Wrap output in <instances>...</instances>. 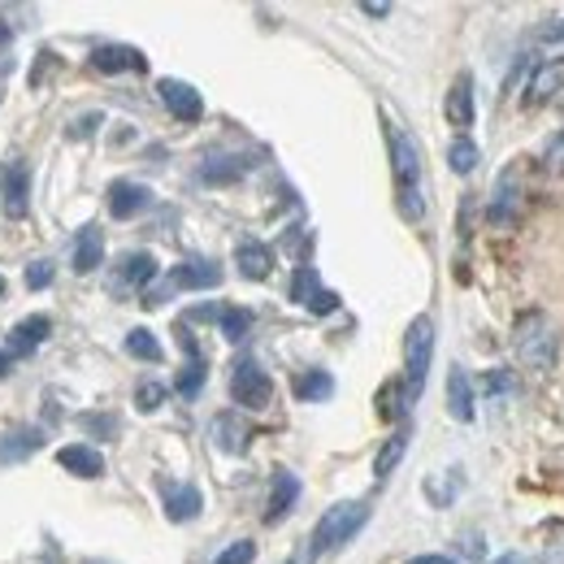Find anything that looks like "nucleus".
<instances>
[{"label": "nucleus", "mask_w": 564, "mask_h": 564, "mask_svg": "<svg viewBox=\"0 0 564 564\" xmlns=\"http://www.w3.org/2000/svg\"><path fill=\"white\" fill-rule=\"evenodd\" d=\"M387 148H391V170H395V200L409 221L425 217V187H422V152L413 135L395 122H387Z\"/></svg>", "instance_id": "1"}, {"label": "nucleus", "mask_w": 564, "mask_h": 564, "mask_svg": "<svg viewBox=\"0 0 564 564\" xmlns=\"http://www.w3.org/2000/svg\"><path fill=\"white\" fill-rule=\"evenodd\" d=\"M365 521H369V503H365V499H344V503H335L330 512H322V521H317V530H313V539H308V552H304L300 564L322 561L326 552L352 543L356 534L365 530Z\"/></svg>", "instance_id": "2"}, {"label": "nucleus", "mask_w": 564, "mask_h": 564, "mask_svg": "<svg viewBox=\"0 0 564 564\" xmlns=\"http://www.w3.org/2000/svg\"><path fill=\"white\" fill-rule=\"evenodd\" d=\"M512 352L521 365H530L534 373H547L561 356V344H556V326L547 322L543 308H530L517 317V330H512Z\"/></svg>", "instance_id": "3"}, {"label": "nucleus", "mask_w": 564, "mask_h": 564, "mask_svg": "<svg viewBox=\"0 0 564 564\" xmlns=\"http://www.w3.org/2000/svg\"><path fill=\"white\" fill-rule=\"evenodd\" d=\"M209 286H221V270L217 261H205V257H192L183 265H174L156 286L143 291V308H161L174 291H209Z\"/></svg>", "instance_id": "4"}, {"label": "nucleus", "mask_w": 564, "mask_h": 564, "mask_svg": "<svg viewBox=\"0 0 564 564\" xmlns=\"http://www.w3.org/2000/svg\"><path fill=\"white\" fill-rule=\"evenodd\" d=\"M430 356H434V322L430 317H413L409 335H404V404L413 409L417 395L425 391V373H430Z\"/></svg>", "instance_id": "5"}, {"label": "nucleus", "mask_w": 564, "mask_h": 564, "mask_svg": "<svg viewBox=\"0 0 564 564\" xmlns=\"http://www.w3.org/2000/svg\"><path fill=\"white\" fill-rule=\"evenodd\" d=\"M230 395H235L239 409H265L274 400V382L261 369V360H252V356H239L235 360V369H230Z\"/></svg>", "instance_id": "6"}, {"label": "nucleus", "mask_w": 564, "mask_h": 564, "mask_svg": "<svg viewBox=\"0 0 564 564\" xmlns=\"http://www.w3.org/2000/svg\"><path fill=\"white\" fill-rule=\"evenodd\" d=\"M521 200H525V174H521V165L512 161V165L495 178L491 205H487V221H491V226H512V221L521 217Z\"/></svg>", "instance_id": "7"}, {"label": "nucleus", "mask_w": 564, "mask_h": 564, "mask_svg": "<svg viewBox=\"0 0 564 564\" xmlns=\"http://www.w3.org/2000/svg\"><path fill=\"white\" fill-rule=\"evenodd\" d=\"M156 96H161V105H165L178 122H200V118H205V96H200L192 83H183V78H161V83H156Z\"/></svg>", "instance_id": "8"}, {"label": "nucleus", "mask_w": 564, "mask_h": 564, "mask_svg": "<svg viewBox=\"0 0 564 564\" xmlns=\"http://www.w3.org/2000/svg\"><path fill=\"white\" fill-rule=\"evenodd\" d=\"M291 300L304 304V308L317 313V317H326V313L339 308V295L317 282V270H313V265H300V270H295V279H291Z\"/></svg>", "instance_id": "9"}, {"label": "nucleus", "mask_w": 564, "mask_h": 564, "mask_svg": "<svg viewBox=\"0 0 564 564\" xmlns=\"http://www.w3.org/2000/svg\"><path fill=\"white\" fill-rule=\"evenodd\" d=\"M152 279H156V261H152V252H127V257L118 261L113 279H109V291H113V295H131V291L152 286Z\"/></svg>", "instance_id": "10"}, {"label": "nucleus", "mask_w": 564, "mask_h": 564, "mask_svg": "<svg viewBox=\"0 0 564 564\" xmlns=\"http://www.w3.org/2000/svg\"><path fill=\"white\" fill-rule=\"evenodd\" d=\"M0 209L9 217H26V205H31V165L26 161H13L4 174H0Z\"/></svg>", "instance_id": "11"}, {"label": "nucleus", "mask_w": 564, "mask_h": 564, "mask_svg": "<svg viewBox=\"0 0 564 564\" xmlns=\"http://www.w3.org/2000/svg\"><path fill=\"white\" fill-rule=\"evenodd\" d=\"M91 70L96 74H143L148 62H143L140 48H127V44H100L91 48Z\"/></svg>", "instance_id": "12"}, {"label": "nucleus", "mask_w": 564, "mask_h": 564, "mask_svg": "<svg viewBox=\"0 0 564 564\" xmlns=\"http://www.w3.org/2000/svg\"><path fill=\"white\" fill-rule=\"evenodd\" d=\"M40 447H44V430L40 425H13V430L0 434V465L31 460Z\"/></svg>", "instance_id": "13"}, {"label": "nucleus", "mask_w": 564, "mask_h": 564, "mask_svg": "<svg viewBox=\"0 0 564 564\" xmlns=\"http://www.w3.org/2000/svg\"><path fill=\"white\" fill-rule=\"evenodd\" d=\"M148 209H152V192L143 183H113L109 187V213L118 221H131V217H140Z\"/></svg>", "instance_id": "14"}, {"label": "nucleus", "mask_w": 564, "mask_h": 564, "mask_svg": "<svg viewBox=\"0 0 564 564\" xmlns=\"http://www.w3.org/2000/svg\"><path fill=\"white\" fill-rule=\"evenodd\" d=\"M443 113H447V122H452L456 131H469V127H474V78H469V74H460V78L452 83V91H447V100H443Z\"/></svg>", "instance_id": "15"}, {"label": "nucleus", "mask_w": 564, "mask_h": 564, "mask_svg": "<svg viewBox=\"0 0 564 564\" xmlns=\"http://www.w3.org/2000/svg\"><path fill=\"white\" fill-rule=\"evenodd\" d=\"M235 270L248 282H265L270 270H274V252H270L265 243H257V239H243V243L235 248Z\"/></svg>", "instance_id": "16"}, {"label": "nucleus", "mask_w": 564, "mask_h": 564, "mask_svg": "<svg viewBox=\"0 0 564 564\" xmlns=\"http://www.w3.org/2000/svg\"><path fill=\"white\" fill-rule=\"evenodd\" d=\"M213 443H217L226 456H243L248 443H252V425L243 422L239 413H221V417L213 422Z\"/></svg>", "instance_id": "17"}, {"label": "nucleus", "mask_w": 564, "mask_h": 564, "mask_svg": "<svg viewBox=\"0 0 564 564\" xmlns=\"http://www.w3.org/2000/svg\"><path fill=\"white\" fill-rule=\"evenodd\" d=\"M53 335V322L44 317V313H35V317H26V322H18L13 330H9V356H31L44 339Z\"/></svg>", "instance_id": "18"}, {"label": "nucleus", "mask_w": 564, "mask_h": 564, "mask_svg": "<svg viewBox=\"0 0 564 564\" xmlns=\"http://www.w3.org/2000/svg\"><path fill=\"white\" fill-rule=\"evenodd\" d=\"M161 495H165V517L170 521H192L200 508H205V495L196 487H178V482H161Z\"/></svg>", "instance_id": "19"}, {"label": "nucleus", "mask_w": 564, "mask_h": 564, "mask_svg": "<svg viewBox=\"0 0 564 564\" xmlns=\"http://www.w3.org/2000/svg\"><path fill=\"white\" fill-rule=\"evenodd\" d=\"M561 91H564V57H552V62H543V66L534 70L525 100H530V105H547V100L561 96Z\"/></svg>", "instance_id": "20"}, {"label": "nucleus", "mask_w": 564, "mask_h": 564, "mask_svg": "<svg viewBox=\"0 0 564 564\" xmlns=\"http://www.w3.org/2000/svg\"><path fill=\"white\" fill-rule=\"evenodd\" d=\"M447 413L456 422H474V387H469V373L460 365L447 369Z\"/></svg>", "instance_id": "21"}, {"label": "nucleus", "mask_w": 564, "mask_h": 564, "mask_svg": "<svg viewBox=\"0 0 564 564\" xmlns=\"http://www.w3.org/2000/svg\"><path fill=\"white\" fill-rule=\"evenodd\" d=\"M295 495H300V478H295L291 469H279V474H274V482H270V503H265V521H270V525L291 512Z\"/></svg>", "instance_id": "22"}, {"label": "nucleus", "mask_w": 564, "mask_h": 564, "mask_svg": "<svg viewBox=\"0 0 564 564\" xmlns=\"http://www.w3.org/2000/svg\"><path fill=\"white\" fill-rule=\"evenodd\" d=\"M57 460H62V469H70V474H78V478H100V474H105V456H100L96 447H87V443L62 447Z\"/></svg>", "instance_id": "23"}, {"label": "nucleus", "mask_w": 564, "mask_h": 564, "mask_svg": "<svg viewBox=\"0 0 564 564\" xmlns=\"http://www.w3.org/2000/svg\"><path fill=\"white\" fill-rule=\"evenodd\" d=\"M100 261H105V235L100 226H83L74 239V270L87 274V270H100Z\"/></svg>", "instance_id": "24"}, {"label": "nucleus", "mask_w": 564, "mask_h": 564, "mask_svg": "<svg viewBox=\"0 0 564 564\" xmlns=\"http://www.w3.org/2000/svg\"><path fill=\"white\" fill-rule=\"evenodd\" d=\"M248 174V161L243 156H235V152H217V156H209L205 165H200V183H209V187H221V183H239Z\"/></svg>", "instance_id": "25"}, {"label": "nucleus", "mask_w": 564, "mask_h": 564, "mask_svg": "<svg viewBox=\"0 0 564 564\" xmlns=\"http://www.w3.org/2000/svg\"><path fill=\"white\" fill-rule=\"evenodd\" d=\"M409 438H413V430H409V425H400V430L382 443V452H378V460H373V478H378V482L395 474V465H400V460H404V452H409Z\"/></svg>", "instance_id": "26"}, {"label": "nucleus", "mask_w": 564, "mask_h": 564, "mask_svg": "<svg viewBox=\"0 0 564 564\" xmlns=\"http://www.w3.org/2000/svg\"><path fill=\"white\" fill-rule=\"evenodd\" d=\"M330 395H335V378H330L326 369H304V373L295 378V400L317 404V400H330Z\"/></svg>", "instance_id": "27"}, {"label": "nucleus", "mask_w": 564, "mask_h": 564, "mask_svg": "<svg viewBox=\"0 0 564 564\" xmlns=\"http://www.w3.org/2000/svg\"><path fill=\"white\" fill-rule=\"evenodd\" d=\"M205 378H209V365H205V356L192 352V356H187V365L178 369V382H174V391H178L183 400H196V395L205 391Z\"/></svg>", "instance_id": "28"}, {"label": "nucleus", "mask_w": 564, "mask_h": 564, "mask_svg": "<svg viewBox=\"0 0 564 564\" xmlns=\"http://www.w3.org/2000/svg\"><path fill=\"white\" fill-rule=\"evenodd\" d=\"M217 326H221V335H226L230 344H239V339H248V330H252V313L239 308V304H230V308H221Z\"/></svg>", "instance_id": "29"}, {"label": "nucleus", "mask_w": 564, "mask_h": 564, "mask_svg": "<svg viewBox=\"0 0 564 564\" xmlns=\"http://www.w3.org/2000/svg\"><path fill=\"white\" fill-rule=\"evenodd\" d=\"M478 161H482V152H478V143L474 140H452V148H447V165L456 170V174H474L478 170Z\"/></svg>", "instance_id": "30"}, {"label": "nucleus", "mask_w": 564, "mask_h": 564, "mask_svg": "<svg viewBox=\"0 0 564 564\" xmlns=\"http://www.w3.org/2000/svg\"><path fill=\"white\" fill-rule=\"evenodd\" d=\"M127 352L135 356V360H161V344H156V335L152 330H131L127 335Z\"/></svg>", "instance_id": "31"}, {"label": "nucleus", "mask_w": 564, "mask_h": 564, "mask_svg": "<svg viewBox=\"0 0 564 564\" xmlns=\"http://www.w3.org/2000/svg\"><path fill=\"white\" fill-rule=\"evenodd\" d=\"M378 413H382L387 422H395L400 413H409V404H404V391H400V382H387V387H382V395H378Z\"/></svg>", "instance_id": "32"}, {"label": "nucleus", "mask_w": 564, "mask_h": 564, "mask_svg": "<svg viewBox=\"0 0 564 564\" xmlns=\"http://www.w3.org/2000/svg\"><path fill=\"white\" fill-rule=\"evenodd\" d=\"M165 404V387L161 382H140V391H135V409L140 413H156Z\"/></svg>", "instance_id": "33"}, {"label": "nucleus", "mask_w": 564, "mask_h": 564, "mask_svg": "<svg viewBox=\"0 0 564 564\" xmlns=\"http://www.w3.org/2000/svg\"><path fill=\"white\" fill-rule=\"evenodd\" d=\"M252 561H257V543L239 539V543H230V547H226L213 564H252Z\"/></svg>", "instance_id": "34"}, {"label": "nucleus", "mask_w": 564, "mask_h": 564, "mask_svg": "<svg viewBox=\"0 0 564 564\" xmlns=\"http://www.w3.org/2000/svg\"><path fill=\"white\" fill-rule=\"evenodd\" d=\"M543 165H547V174H564V131H556L547 148H543Z\"/></svg>", "instance_id": "35"}, {"label": "nucleus", "mask_w": 564, "mask_h": 564, "mask_svg": "<svg viewBox=\"0 0 564 564\" xmlns=\"http://www.w3.org/2000/svg\"><path fill=\"white\" fill-rule=\"evenodd\" d=\"M78 422H83L87 434H96L100 443H105V438H113V430H118V422H113V417H105V413H87V417H78Z\"/></svg>", "instance_id": "36"}, {"label": "nucleus", "mask_w": 564, "mask_h": 564, "mask_svg": "<svg viewBox=\"0 0 564 564\" xmlns=\"http://www.w3.org/2000/svg\"><path fill=\"white\" fill-rule=\"evenodd\" d=\"M48 282H53V261H31L26 265V286L31 291H44Z\"/></svg>", "instance_id": "37"}, {"label": "nucleus", "mask_w": 564, "mask_h": 564, "mask_svg": "<svg viewBox=\"0 0 564 564\" xmlns=\"http://www.w3.org/2000/svg\"><path fill=\"white\" fill-rule=\"evenodd\" d=\"M91 127H100V113H87V118H78L70 127V135L74 140H83V135H91Z\"/></svg>", "instance_id": "38"}, {"label": "nucleus", "mask_w": 564, "mask_h": 564, "mask_svg": "<svg viewBox=\"0 0 564 564\" xmlns=\"http://www.w3.org/2000/svg\"><path fill=\"white\" fill-rule=\"evenodd\" d=\"M221 317V308L217 304H200V308H192V322H217Z\"/></svg>", "instance_id": "39"}, {"label": "nucleus", "mask_w": 564, "mask_h": 564, "mask_svg": "<svg viewBox=\"0 0 564 564\" xmlns=\"http://www.w3.org/2000/svg\"><path fill=\"white\" fill-rule=\"evenodd\" d=\"M487 391H495V395H499V391H508V378H503V369H495L491 378H487Z\"/></svg>", "instance_id": "40"}, {"label": "nucleus", "mask_w": 564, "mask_h": 564, "mask_svg": "<svg viewBox=\"0 0 564 564\" xmlns=\"http://www.w3.org/2000/svg\"><path fill=\"white\" fill-rule=\"evenodd\" d=\"M543 40H547V44H561V40H564V22H552V26L543 31Z\"/></svg>", "instance_id": "41"}, {"label": "nucleus", "mask_w": 564, "mask_h": 564, "mask_svg": "<svg viewBox=\"0 0 564 564\" xmlns=\"http://www.w3.org/2000/svg\"><path fill=\"white\" fill-rule=\"evenodd\" d=\"M409 564H460V561H452V556H413Z\"/></svg>", "instance_id": "42"}, {"label": "nucleus", "mask_w": 564, "mask_h": 564, "mask_svg": "<svg viewBox=\"0 0 564 564\" xmlns=\"http://www.w3.org/2000/svg\"><path fill=\"white\" fill-rule=\"evenodd\" d=\"M365 13H369V18H387V13H391V4H365Z\"/></svg>", "instance_id": "43"}, {"label": "nucleus", "mask_w": 564, "mask_h": 564, "mask_svg": "<svg viewBox=\"0 0 564 564\" xmlns=\"http://www.w3.org/2000/svg\"><path fill=\"white\" fill-rule=\"evenodd\" d=\"M495 564H530V561H525V556H517V552H508V556H499Z\"/></svg>", "instance_id": "44"}, {"label": "nucleus", "mask_w": 564, "mask_h": 564, "mask_svg": "<svg viewBox=\"0 0 564 564\" xmlns=\"http://www.w3.org/2000/svg\"><path fill=\"white\" fill-rule=\"evenodd\" d=\"M9 40H13V26H9L4 18H0V44H9Z\"/></svg>", "instance_id": "45"}, {"label": "nucleus", "mask_w": 564, "mask_h": 564, "mask_svg": "<svg viewBox=\"0 0 564 564\" xmlns=\"http://www.w3.org/2000/svg\"><path fill=\"white\" fill-rule=\"evenodd\" d=\"M9 369H13V356L0 352V373H9Z\"/></svg>", "instance_id": "46"}, {"label": "nucleus", "mask_w": 564, "mask_h": 564, "mask_svg": "<svg viewBox=\"0 0 564 564\" xmlns=\"http://www.w3.org/2000/svg\"><path fill=\"white\" fill-rule=\"evenodd\" d=\"M0 291H4V279H0Z\"/></svg>", "instance_id": "47"}, {"label": "nucleus", "mask_w": 564, "mask_h": 564, "mask_svg": "<svg viewBox=\"0 0 564 564\" xmlns=\"http://www.w3.org/2000/svg\"><path fill=\"white\" fill-rule=\"evenodd\" d=\"M291 564H300V561H291Z\"/></svg>", "instance_id": "48"}]
</instances>
